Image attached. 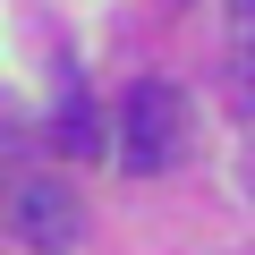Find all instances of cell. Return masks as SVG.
<instances>
[{"label":"cell","instance_id":"1","mask_svg":"<svg viewBox=\"0 0 255 255\" xmlns=\"http://www.w3.org/2000/svg\"><path fill=\"white\" fill-rule=\"evenodd\" d=\"M179 153H187V94L162 85V77H136L128 102H119V162L136 170V179H153Z\"/></svg>","mask_w":255,"mask_h":255},{"label":"cell","instance_id":"2","mask_svg":"<svg viewBox=\"0 0 255 255\" xmlns=\"http://www.w3.org/2000/svg\"><path fill=\"white\" fill-rule=\"evenodd\" d=\"M9 238L34 247V255H68L85 238V213H77V196L60 179H17L9 187Z\"/></svg>","mask_w":255,"mask_h":255},{"label":"cell","instance_id":"3","mask_svg":"<svg viewBox=\"0 0 255 255\" xmlns=\"http://www.w3.org/2000/svg\"><path fill=\"white\" fill-rule=\"evenodd\" d=\"M51 145L68 153V162H94L102 153V119H94V102L68 85V102H60V119H51Z\"/></svg>","mask_w":255,"mask_h":255},{"label":"cell","instance_id":"4","mask_svg":"<svg viewBox=\"0 0 255 255\" xmlns=\"http://www.w3.org/2000/svg\"><path fill=\"white\" fill-rule=\"evenodd\" d=\"M230 102L238 119H255V34H230Z\"/></svg>","mask_w":255,"mask_h":255},{"label":"cell","instance_id":"5","mask_svg":"<svg viewBox=\"0 0 255 255\" xmlns=\"http://www.w3.org/2000/svg\"><path fill=\"white\" fill-rule=\"evenodd\" d=\"M230 34H255V0H230Z\"/></svg>","mask_w":255,"mask_h":255}]
</instances>
